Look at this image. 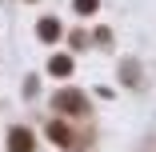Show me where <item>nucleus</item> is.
<instances>
[{
  "mask_svg": "<svg viewBox=\"0 0 156 152\" xmlns=\"http://www.w3.org/2000/svg\"><path fill=\"white\" fill-rule=\"evenodd\" d=\"M8 152H32V136L20 132V128H12L8 132Z\"/></svg>",
  "mask_w": 156,
  "mask_h": 152,
  "instance_id": "1",
  "label": "nucleus"
},
{
  "mask_svg": "<svg viewBox=\"0 0 156 152\" xmlns=\"http://www.w3.org/2000/svg\"><path fill=\"white\" fill-rule=\"evenodd\" d=\"M68 68H72L68 56H56V60H52V72H68Z\"/></svg>",
  "mask_w": 156,
  "mask_h": 152,
  "instance_id": "5",
  "label": "nucleus"
},
{
  "mask_svg": "<svg viewBox=\"0 0 156 152\" xmlns=\"http://www.w3.org/2000/svg\"><path fill=\"white\" fill-rule=\"evenodd\" d=\"M56 104H60V108H72V116H76V108H80V96H76V92H60V96H56Z\"/></svg>",
  "mask_w": 156,
  "mask_h": 152,
  "instance_id": "3",
  "label": "nucleus"
},
{
  "mask_svg": "<svg viewBox=\"0 0 156 152\" xmlns=\"http://www.w3.org/2000/svg\"><path fill=\"white\" fill-rule=\"evenodd\" d=\"M48 136H52V140H60V144H68V140H72V132H68L64 124H56V120L48 124Z\"/></svg>",
  "mask_w": 156,
  "mask_h": 152,
  "instance_id": "2",
  "label": "nucleus"
},
{
  "mask_svg": "<svg viewBox=\"0 0 156 152\" xmlns=\"http://www.w3.org/2000/svg\"><path fill=\"white\" fill-rule=\"evenodd\" d=\"M40 36H44V40L60 36V24H52V20H40Z\"/></svg>",
  "mask_w": 156,
  "mask_h": 152,
  "instance_id": "4",
  "label": "nucleus"
},
{
  "mask_svg": "<svg viewBox=\"0 0 156 152\" xmlns=\"http://www.w3.org/2000/svg\"><path fill=\"white\" fill-rule=\"evenodd\" d=\"M96 8V0H76V12H92Z\"/></svg>",
  "mask_w": 156,
  "mask_h": 152,
  "instance_id": "6",
  "label": "nucleus"
}]
</instances>
